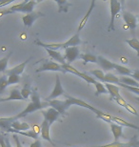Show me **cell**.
<instances>
[{"label":"cell","instance_id":"cell-1","mask_svg":"<svg viewBox=\"0 0 139 147\" xmlns=\"http://www.w3.org/2000/svg\"><path fill=\"white\" fill-rule=\"evenodd\" d=\"M65 96H66V99H65V100H57V99H54V100L48 101L49 106L54 108V109H55L56 111H58L59 113H60L61 115H63V116H66L67 110L69 109L72 105H77V106L84 107V108H86V109L93 112V113L96 115L97 119L104 120V121L110 123V124L112 123L111 115L106 114V113H104V112H102L101 110L91 106V105L88 104L87 102H85L84 100H82V99L76 98H75V96H69V95H65Z\"/></svg>","mask_w":139,"mask_h":147},{"label":"cell","instance_id":"cell-2","mask_svg":"<svg viewBox=\"0 0 139 147\" xmlns=\"http://www.w3.org/2000/svg\"><path fill=\"white\" fill-rule=\"evenodd\" d=\"M31 98H32V101L27 105V107H25V109L22 112H20L19 114H17L16 116L13 117L14 121H15V120H18L19 119H21V117H26L29 114L34 113V112H36L38 110H42L43 108H45L46 106H49L48 102H44V103L41 102L40 96H39V95H38V93L36 92V91L32 92Z\"/></svg>","mask_w":139,"mask_h":147},{"label":"cell","instance_id":"cell-3","mask_svg":"<svg viewBox=\"0 0 139 147\" xmlns=\"http://www.w3.org/2000/svg\"><path fill=\"white\" fill-rule=\"evenodd\" d=\"M34 43L37 46L42 47L44 49H50V50H54V51H57L59 49H67L69 47H75L78 46L79 44L82 43V41L79 36V33H76L75 34L70 38L69 40L65 41L63 43H45L43 41H40L36 39L34 41Z\"/></svg>","mask_w":139,"mask_h":147},{"label":"cell","instance_id":"cell-4","mask_svg":"<svg viewBox=\"0 0 139 147\" xmlns=\"http://www.w3.org/2000/svg\"><path fill=\"white\" fill-rule=\"evenodd\" d=\"M37 5L36 1H28V0H25L21 3H18V4H15L11 7L8 8L7 10H3L0 11L3 16L5 14H10V13H31L34 11V9L35 6Z\"/></svg>","mask_w":139,"mask_h":147},{"label":"cell","instance_id":"cell-5","mask_svg":"<svg viewBox=\"0 0 139 147\" xmlns=\"http://www.w3.org/2000/svg\"><path fill=\"white\" fill-rule=\"evenodd\" d=\"M41 72H58L62 74H66L65 70L62 68L61 64L54 62V61L50 59L43 60L42 65L38 69H36V73H41Z\"/></svg>","mask_w":139,"mask_h":147},{"label":"cell","instance_id":"cell-6","mask_svg":"<svg viewBox=\"0 0 139 147\" xmlns=\"http://www.w3.org/2000/svg\"><path fill=\"white\" fill-rule=\"evenodd\" d=\"M110 10H111V21L110 24H109L108 27V31L111 32L114 31V19L118 13H120V11L122 10V7H121V3L116 1V0H111L110 1Z\"/></svg>","mask_w":139,"mask_h":147},{"label":"cell","instance_id":"cell-7","mask_svg":"<svg viewBox=\"0 0 139 147\" xmlns=\"http://www.w3.org/2000/svg\"><path fill=\"white\" fill-rule=\"evenodd\" d=\"M63 57L68 64H71L75 60L78 59L80 57V51H79L78 46L69 47V48L65 49V54L63 55Z\"/></svg>","mask_w":139,"mask_h":147},{"label":"cell","instance_id":"cell-8","mask_svg":"<svg viewBox=\"0 0 139 147\" xmlns=\"http://www.w3.org/2000/svg\"><path fill=\"white\" fill-rule=\"evenodd\" d=\"M63 95H65V92H64L63 86H62V83L60 80V76H59V75H56L54 88V90H52V92L51 93V95L46 98V101L54 100V98H58V96H63Z\"/></svg>","mask_w":139,"mask_h":147},{"label":"cell","instance_id":"cell-9","mask_svg":"<svg viewBox=\"0 0 139 147\" xmlns=\"http://www.w3.org/2000/svg\"><path fill=\"white\" fill-rule=\"evenodd\" d=\"M43 16H45V13H40V11H32L31 13H27L26 16H23L21 17V20H22L23 24H24L26 27L31 28L32 26L34 25L35 20H37L38 18L43 17Z\"/></svg>","mask_w":139,"mask_h":147},{"label":"cell","instance_id":"cell-10","mask_svg":"<svg viewBox=\"0 0 139 147\" xmlns=\"http://www.w3.org/2000/svg\"><path fill=\"white\" fill-rule=\"evenodd\" d=\"M122 16H123L124 21H125V23L129 27L130 30L134 32L137 26V18L135 17L134 14H132V13H130V11H123Z\"/></svg>","mask_w":139,"mask_h":147},{"label":"cell","instance_id":"cell-11","mask_svg":"<svg viewBox=\"0 0 139 147\" xmlns=\"http://www.w3.org/2000/svg\"><path fill=\"white\" fill-rule=\"evenodd\" d=\"M42 115L44 117V119L47 120L48 123L50 124V126H51L52 123H54L55 120L58 119L59 116H60L61 114L59 113L58 111H56L55 109H54V108L50 107L46 111H42Z\"/></svg>","mask_w":139,"mask_h":147},{"label":"cell","instance_id":"cell-12","mask_svg":"<svg viewBox=\"0 0 139 147\" xmlns=\"http://www.w3.org/2000/svg\"><path fill=\"white\" fill-rule=\"evenodd\" d=\"M50 124L48 123L47 120L44 119L42 123H41V126H40V133H41V137L44 140H47L50 143H52V145H54V142L51 139V136H50Z\"/></svg>","mask_w":139,"mask_h":147},{"label":"cell","instance_id":"cell-13","mask_svg":"<svg viewBox=\"0 0 139 147\" xmlns=\"http://www.w3.org/2000/svg\"><path fill=\"white\" fill-rule=\"evenodd\" d=\"M97 64L104 70V71H111V70H114L115 63L111 62L106 57H102V55H97Z\"/></svg>","mask_w":139,"mask_h":147},{"label":"cell","instance_id":"cell-14","mask_svg":"<svg viewBox=\"0 0 139 147\" xmlns=\"http://www.w3.org/2000/svg\"><path fill=\"white\" fill-rule=\"evenodd\" d=\"M11 100H24L23 96H21V93L18 89H13L10 92V95L5 98H0V103L1 102H6V101H11Z\"/></svg>","mask_w":139,"mask_h":147},{"label":"cell","instance_id":"cell-15","mask_svg":"<svg viewBox=\"0 0 139 147\" xmlns=\"http://www.w3.org/2000/svg\"><path fill=\"white\" fill-rule=\"evenodd\" d=\"M30 59H31V58H28L27 60L23 61L22 63H20V64H18V65L14 66L13 68L7 70V71H6L5 73L7 74L8 76H10V75H17V76H20L23 72H24V70L26 68V66H27L28 62L30 61Z\"/></svg>","mask_w":139,"mask_h":147},{"label":"cell","instance_id":"cell-16","mask_svg":"<svg viewBox=\"0 0 139 147\" xmlns=\"http://www.w3.org/2000/svg\"><path fill=\"white\" fill-rule=\"evenodd\" d=\"M94 7H95V1L93 0L91 3L90 8H89V10L87 11V13H85V16H83V18H82L80 23H79V26H78V29H77V33H80V32L82 31V29H83L86 26V24H87L88 20H89V18H90V16L91 14V13H93Z\"/></svg>","mask_w":139,"mask_h":147},{"label":"cell","instance_id":"cell-17","mask_svg":"<svg viewBox=\"0 0 139 147\" xmlns=\"http://www.w3.org/2000/svg\"><path fill=\"white\" fill-rule=\"evenodd\" d=\"M7 132L17 134V135H21V136H25L27 138H32V139H34V140H38V133L34 130V129H30L28 131H17V130H14L13 128H10Z\"/></svg>","mask_w":139,"mask_h":147},{"label":"cell","instance_id":"cell-18","mask_svg":"<svg viewBox=\"0 0 139 147\" xmlns=\"http://www.w3.org/2000/svg\"><path fill=\"white\" fill-rule=\"evenodd\" d=\"M111 130L113 135L114 142H119L120 138H123V126H121L116 123H111Z\"/></svg>","mask_w":139,"mask_h":147},{"label":"cell","instance_id":"cell-19","mask_svg":"<svg viewBox=\"0 0 139 147\" xmlns=\"http://www.w3.org/2000/svg\"><path fill=\"white\" fill-rule=\"evenodd\" d=\"M105 87H106V89L108 90V93L110 94L111 100H113L114 98L121 96L120 93H119L120 92V91H119V87L116 86V85L110 84V83H106L105 84Z\"/></svg>","mask_w":139,"mask_h":147},{"label":"cell","instance_id":"cell-20","mask_svg":"<svg viewBox=\"0 0 139 147\" xmlns=\"http://www.w3.org/2000/svg\"><path fill=\"white\" fill-rule=\"evenodd\" d=\"M47 53H48V55L51 57L52 59L57 61L59 64H61V65H63V64L67 63L66 60L64 59V57L63 55H61L60 53L58 51H54V50H50V49H45Z\"/></svg>","mask_w":139,"mask_h":147},{"label":"cell","instance_id":"cell-21","mask_svg":"<svg viewBox=\"0 0 139 147\" xmlns=\"http://www.w3.org/2000/svg\"><path fill=\"white\" fill-rule=\"evenodd\" d=\"M14 122L13 117H1L0 119V129L7 132L9 129L11 128V124Z\"/></svg>","mask_w":139,"mask_h":147},{"label":"cell","instance_id":"cell-22","mask_svg":"<svg viewBox=\"0 0 139 147\" xmlns=\"http://www.w3.org/2000/svg\"><path fill=\"white\" fill-rule=\"evenodd\" d=\"M111 120L113 122H116V124H119L121 126H125V127L132 128V129H135V130L139 131V126L135 125V124H132V123H131V122L126 121V120L120 119V117H112L111 116Z\"/></svg>","mask_w":139,"mask_h":147},{"label":"cell","instance_id":"cell-23","mask_svg":"<svg viewBox=\"0 0 139 147\" xmlns=\"http://www.w3.org/2000/svg\"><path fill=\"white\" fill-rule=\"evenodd\" d=\"M114 70L117 72V74H119V75L124 76H131L132 75V72H134V70L129 69V68H127V67L120 65V64H117V63H115Z\"/></svg>","mask_w":139,"mask_h":147},{"label":"cell","instance_id":"cell-24","mask_svg":"<svg viewBox=\"0 0 139 147\" xmlns=\"http://www.w3.org/2000/svg\"><path fill=\"white\" fill-rule=\"evenodd\" d=\"M119 83L128 85V86L139 88V82L134 80L132 78H129V76H121V78H119Z\"/></svg>","mask_w":139,"mask_h":147},{"label":"cell","instance_id":"cell-25","mask_svg":"<svg viewBox=\"0 0 139 147\" xmlns=\"http://www.w3.org/2000/svg\"><path fill=\"white\" fill-rule=\"evenodd\" d=\"M11 128L17 131H28L30 130L31 126H30V124H28L27 122H24V121L21 122V121H18V120H15V121L11 124Z\"/></svg>","mask_w":139,"mask_h":147},{"label":"cell","instance_id":"cell-26","mask_svg":"<svg viewBox=\"0 0 139 147\" xmlns=\"http://www.w3.org/2000/svg\"><path fill=\"white\" fill-rule=\"evenodd\" d=\"M80 59L84 61V64L87 63H97V55L93 54H80Z\"/></svg>","mask_w":139,"mask_h":147},{"label":"cell","instance_id":"cell-27","mask_svg":"<svg viewBox=\"0 0 139 147\" xmlns=\"http://www.w3.org/2000/svg\"><path fill=\"white\" fill-rule=\"evenodd\" d=\"M55 3L58 5V13H62V11H64V13H67L68 11H69V7L70 6H72L71 3H69L68 1H64V0H55Z\"/></svg>","mask_w":139,"mask_h":147},{"label":"cell","instance_id":"cell-28","mask_svg":"<svg viewBox=\"0 0 139 147\" xmlns=\"http://www.w3.org/2000/svg\"><path fill=\"white\" fill-rule=\"evenodd\" d=\"M104 83H110V84H118L119 83V78L113 75L111 73H108L105 75Z\"/></svg>","mask_w":139,"mask_h":147},{"label":"cell","instance_id":"cell-29","mask_svg":"<svg viewBox=\"0 0 139 147\" xmlns=\"http://www.w3.org/2000/svg\"><path fill=\"white\" fill-rule=\"evenodd\" d=\"M90 75L93 76V78H94L96 79L97 81H100V82H104V78H105V74L102 70H93V71H90L89 72Z\"/></svg>","mask_w":139,"mask_h":147},{"label":"cell","instance_id":"cell-30","mask_svg":"<svg viewBox=\"0 0 139 147\" xmlns=\"http://www.w3.org/2000/svg\"><path fill=\"white\" fill-rule=\"evenodd\" d=\"M95 86V89H96V92H95V96H98L100 95H103V94H109L108 93V90L106 89L105 85L100 81H96L95 83L93 84Z\"/></svg>","mask_w":139,"mask_h":147},{"label":"cell","instance_id":"cell-31","mask_svg":"<svg viewBox=\"0 0 139 147\" xmlns=\"http://www.w3.org/2000/svg\"><path fill=\"white\" fill-rule=\"evenodd\" d=\"M62 68H63L64 70H65V72H66V74L67 73H71V74H73V75H75V76H79L80 78L81 76V72H79L77 69H75V67H73L71 64H68V63H65V64H63L62 65Z\"/></svg>","mask_w":139,"mask_h":147},{"label":"cell","instance_id":"cell-32","mask_svg":"<svg viewBox=\"0 0 139 147\" xmlns=\"http://www.w3.org/2000/svg\"><path fill=\"white\" fill-rule=\"evenodd\" d=\"M125 42L128 44L132 49H134L136 51L137 55L139 57V40L137 38L134 37V38H131V39H127V40H125Z\"/></svg>","mask_w":139,"mask_h":147},{"label":"cell","instance_id":"cell-33","mask_svg":"<svg viewBox=\"0 0 139 147\" xmlns=\"http://www.w3.org/2000/svg\"><path fill=\"white\" fill-rule=\"evenodd\" d=\"M11 55V53L8 54L7 57L0 58V73L7 71V66H8V62H9V59H10Z\"/></svg>","mask_w":139,"mask_h":147},{"label":"cell","instance_id":"cell-34","mask_svg":"<svg viewBox=\"0 0 139 147\" xmlns=\"http://www.w3.org/2000/svg\"><path fill=\"white\" fill-rule=\"evenodd\" d=\"M20 93H21V96H23V98H24V100H27V99L30 98V96H32V90H31V87H30V85L27 84L25 85V87L22 88V90L20 91Z\"/></svg>","mask_w":139,"mask_h":147},{"label":"cell","instance_id":"cell-35","mask_svg":"<svg viewBox=\"0 0 139 147\" xmlns=\"http://www.w3.org/2000/svg\"><path fill=\"white\" fill-rule=\"evenodd\" d=\"M9 86V82H8V78L6 76H2L0 78V95H2L4 93L5 89Z\"/></svg>","mask_w":139,"mask_h":147},{"label":"cell","instance_id":"cell-36","mask_svg":"<svg viewBox=\"0 0 139 147\" xmlns=\"http://www.w3.org/2000/svg\"><path fill=\"white\" fill-rule=\"evenodd\" d=\"M8 82H9V85L19 83V82H20V76H17V75L8 76Z\"/></svg>","mask_w":139,"mask_h":147},{"label":"cell","instance_id":"cell-37","mask_svg":"<svg viewBox=\"0 0 139 147\" xmlns=\"http://www.w3.org/2000/svg\"><path fill=\"white\" fill-rule=\"evenodd\" d=\"M128 146H130V147H139V140L136 139V137H134L131 140H129Z\"/></svg>","mask_w":139,"mask_h":147},{"label":"cell","instance_id":"cell-38","mask_svg":"<svg viewBox=\"0 0 139 147\" xmlns=\"http://www.w3.org/2000/svg\"><path fill=\"white\" fill-rule=\"evenodd\" d=\"M113 100L116 102V103L118 104V105H120V106H122V107H124L125 108L126 107V105H127V102L125 101V99H124L123 98H122V96H119V98H114Z\"/></svg>","mask_w":139,"mask_h":147},{"label":"cell","instance_id":"cell-39","mask_svg":"<svg viewBox=\"0 0 139 147\" xmlns=\"http://www.w3.org/2000/svg\"><path fill=\"white\" fill-rule=\"evenodd\" d=\"M125 108H126V109L128 110L129 112H130V113H132V114H134V115H135V116H138V113H137V111L135 110L134 108L132 107L131 104L127 103V105H126V107H125Z\"/></svg>","mask_w":139,"mask_h":147},{"label":"cell","instance_id":"cell-40","mask_svg":"<svg viewBox=\"0 0 139 147\" xmlns=\"http://www.w3.org/2000/svg\"><path fill=\"white\" fill-rule=\"evenodd\" d=\"M132 76V78L134 79V80H136L137 82H139V70H134V72H132V75L131 76Z\"/></svg>","mask_w":139,"mask_h":147},{"label":"cell","instance_id":"cell-41","mask_svg":"<svg viewBox=\"0 0 139 147\" xmlns=\"http://www.w3.org/2000/svg\"><path fill=\"white\" fill-rule=\"evenodd\" d=\"M41 146H42V144H41V142L39 140H34V142L30 145V147H41Z\"/></svg>","mask_w":139,"mask_h":147},{"label":"cell","instance_id":"cell-42","mask_svg":"<svg viewBox=\"0 0 139 147\" xmlns=\"http://www.w3.org/2000/svg\"><path fill=\"white\" fill-rule=\"evenodd\" d=\"M13 2V0H9V1H2V2H0V8L10 5V4H11Z\"/></svg>","mask_w":139,"mask_h":147},{"label":"cell","instance_id":"cell-43","mask_svg":"<svg viewBox=\"0 0 139 147\" xmlns=\"http://www.w3.org/2000/svg\"><path fill=\"white\" fill-rule=\"evenodd\" d=\"M13 139H14V142H15V144H16V147H23L21 142H20V140L18 139V137L16 136V135H14L13 136Z\"/></svg>","mask_w":139,"mask_h":147},{"label":"cell","instance_id":"cell-44","mask_svg":"<svg viewBox=\"0 0 139 147\" xmlns=\"http://www.w3.org/2000/svg\"><path fill=\"white\" fill-rule=\"evenodd\" d=\"M88 147H103V145H98V146H88Z\"/></svg>","mask_w":139,"mask_h":147},{"label":"cell","instance_id":"cell-45","mask_svg":"<svg viewBox=\"0 0 139 147\" xmlns=\"http://www.w3.org/2000/svg\"><path fill=\"white\" fill-rule=\"evenodd\" d=\"M135 99H136V101L139 103V96H136V98H135Z\"/></svg>","mask_w":139,"mask_h":147},{"label":"cell","instance_id":"cell-46","mask_svg":"<svg viewBox=\"0 0 139 147\" xmlns=\"http://www.w3.org/2000/svg\"><path fill=\"white\" fill-rule=\"evenodd\" d=\"M124 147H130V146H128V142H126V145H125V146H124Z\"/></svg>","mask_w":139,"mask_h":147},{"label":"cell","instance_id":"cell-47","mask_svg":"<svg viewBox=\"0 0 139 147\" xmlns=\"http://www.w3.org/2000/svg\"><path fill=\"white\" fill-rule=\"evenodd\" d=\"M138 22H139V17H138Z\"/></svg>","mask_w":139,"mask_h":147}]
</instances>
